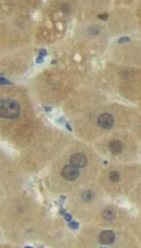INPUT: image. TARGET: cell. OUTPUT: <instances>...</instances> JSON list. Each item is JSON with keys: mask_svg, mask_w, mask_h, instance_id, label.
<instances>
[{"mask_svg": "<svg viewBox=\"0 0 141 248\" xmlns=\"http://www.w3.org/2000/svg\"><path fill=\"white\" fill-rule=\"evenodd\" d=\"M92 197H93V195H92V192L91 191H86V192H83L82 194V199L84 200V201H91L92 200Z\"/></svg>", "mask_w": 141, "mask_h": 248, "instance_id": "9", "label": "cell"}, {"mask_svg": "<svg viewBox=\"0 0 141 248\" xmlns=\"http://www.w3.org/2000/svg\"><path fill=\"white\" fill-rule=\"evenodd\" d=\"M110 150L113 154H119L123 150V144L119 141H111L110 142Z\"/></svg>", "mask_w": 141, "mask_h": 248, "instance_id": "6", "label": "cell"}, {"mask_svg": "<svg viewBox=\"0 0 141 248\" xmlns=\"http://www.w3.org/2000/svg\"><path fill=\"white\" fill-rule=\"evenodd\" d=\"M110 180H112V182L117 183V182L119 180V173H118V172H116V171L110 172Z\"/></svg>", "mask_w": 141, "mask_h": 248, "instance_id": "8", "label": "cell"}, {"mask_svg": "<svg viewBox=\"0 0 141 248\" xmlns=\"http://www.w3.org/2000/svg\"><path fill=\"white\" fill-rule=\"evenodd\" d=\"M99 18H101V20H106V18H107V15H99Z\"/></svg>", "mask_w": 141, "mask_h": 248, "instance_id": "10", "label": "cell"}, {"mask_svg": "<svg viewBox=\"0 0 141 248\" xmlns=\"http://www.w3.org/2000/svg\"><path fill=\"white\" fill-rule=\"evenodd\" d=\"M78 174H80L78 168L72 166V165H67L62 170V176L65 179H68V180H75L76 178L78 177Z\"/></svg>", "mask_w": 141, "mask_h": 248, "instance_id": "2", "label": "cell"}, {"mask_svg": "<svg viewBox=\"0 0 141 248\" xmlns=\"http://www.w3.org/2000/svg\"><path fill=\"white\" fill-rule=\"evenodd\" d=\"M71 228H78V225H76V224H71Z\"/></svg>", "mask_w": 141, "mask_h": 248, "instance_id": "11", "label": "cell"}, {"mask_svg": "<svg viewBox=\"0 0 141 248\" xmlns=\"http://www.w3.org/2000/svg\"><path fill=\"white\" fill-rule=\"evenodd\" d=\"M21 114V106L13 99H1L0 101V117L16 119Z\"/></svg>", "mask_w": 141, "mask_h": 248, "instance_id": "1", "label": "cell"}, {"mask_svg": "<svg viewBox=\"0 0 141 248\" xmlns=\"http://www.w3.org/2000/svg\"><path fill=\"white\" fill-rule=\"evenodd\" d=\"M70 165L77 168H82L87 165V157L83 154H74L70 157Z\"/></svg>", "mask_w": 141, "mask_h": 248, "instance_id": "4", "label": "cell"}, {"mask_svg": "<svg viewBox=\"0 0 141 248\" xmlns=\"http://www.w3.org/2000/svg\"><path fill=\"white\" fill-rule=\"evenodd\" d=\"M98 125L104 128V130H108L112 127L113 125V117L112 115L110 114H101L99 117H98Z\"/></svg>", "mask_w": 141, "mask_h": 248, "instance_id": "3", "label": "cell"}, {"mask_svg": "<svg viewBox=\"0 0 141 248\" xmlns=\"http://www.w3.org/2000/svg\"><path fill=\"white\" fill-rule=\"evenodd\" d=\"M103 217L107 220H113L115 219V213L112 212L111 210H105L104 213H103Z\"/></svg>", "mask_w": 141, "mask_h": 248, "instance_id": "7", "label": "cell"}, {"mask_svg": "<svg viewBox=\"0 0 141 248\" xmlns=\"http://www.w3.org/2000/svg\"><path fill=\"white\" fill-rule=\"evenodd\" d=\"M113 241H115V234L111 230L103 231L99 235V242L103 245H111V243H113Z\"/></svg>", "mask_w": 141, "mask_h": 248, "instance_id": "5", "label": "cell"}]
</instances>
